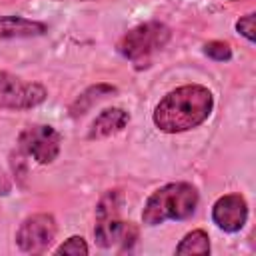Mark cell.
I'll return each instance as SVG.
<instances>
[{
  "mask_svg": "<svg viewBox=\"0 0 256 256\" xmlns=\"http://www.w3.org/2000/svg\"><path fill=\"white\" fill-rule=\"evenodd\" d=\"M48 92L38 82L22 80L14 74L0 72V108L2 110H32L46 100Z\"/></svg>",
  "mask_w": 256,
  "mask_h": 256,
  "instance_id": "cell-4",
  "label": "cell"
},
{
  "mask_svg": "<svg viewBox=\"0 0 256 256\" xmlns=\"http://www.w3.org/2000/svg\"><path fill=\"white\" fill-rule=\"evenodd\" d=\"M254 14H246V16H240V20L236 22V32L240 36H244L248 42H254L256 40V34H254Z\"/></svg>",
  "mask_w": 256,
  "mask_h": 256,
  "instance_id": "cell-15",
  "label": "cell"
},
{
  "mask_svg": "<svg viewBox=\"0 0 256 256\" xmlns=\"http://www.w3.org/2000/svg\"><path fill=\"white\" fill-rule=\"evenodd\" d=\"M94 238L100 248H120V250H132V246L138 240V228L132 222H124L120 216H108V218H96Z\"/></svg>",
  "mask_w": 256,
  "mask_h": 256,
  "instance_id": "cell-7",
  "label": "cell"
},
{
  "mask_svg": "<svg viewBox=\"0 0 256 256\" xmlns=\"http://www.w3.org/2000/svg\"><path fill=\"white\" fill-rule=\"evenodd\" d=\"M230 2H238V0H230Z\"/></svg>",
  "mask_w": 256,
  "mask_h": 256,
  "instance_id": "cell-16",
  "label": "cell"
},
{
  "mask_svg": "<svg viewBox=\"0 0 256 256\" xmlns=\"http://www.w3.org/2000/svg\"><path fill=\"white\" fill-rule=\"evenodd\" d=\"M176 254L184 256V254H210V238L206 234V230H192L188 232L180 244L176 246Z\"/></svg>",
  "mask_w": 256,
  "mask_h": 256,
  "instance_id": "cell-12",
  "label": "cell"
},
{
  "mask_svg": "<svg viewBox=\"0 0 256 256\" xmlns=\"http://www.w3.org/2000/svg\"><path fill=\"white\" fill-rule=\"evenodd\" d=\"M170 38H172V32L166 24H162L158 20H150V22H144V24L132 28L130 32H126L120 38L116 50L122 58L132 62L136 70H144L150 66L154 54H158L162 48H166Z\"/></svg>",
  "mask_w": 256,
  "mask_h": 256,
  "instance_id": "cell-3",
  "label": "cell"
},
{
  "mask_svg": "<svg viewBox=\"0 0 256 256\" xmlns=\"http://www.w3.org/2000/svg\"><path fill=\"white\" fill-rule=\"evenodd\" d=\"M212 222L228 234L240 232L248 222V202H246V198L240 196V194L220 196L212 206Z\"/></svg>",
  "mask_w": 256,
  "mask_h": 256,
  "instance_id": "cell-8",
  "label": "cell"
},
{
  "mask_svg": "<svg viewBox=\"0 0 256 256\" xmlns=\"http://www.w3.org/2000/svg\"><path fill=\"white\" fill-rule=\"evenodd\" d=\"M90 248L82 236H70L62 246L56 248V254H70V256H86Z\"/></svg>",
  "mask_w": 256,
  "mask_h": 256,
  "instance_id": "cell-14",
  "label": "cell"
},
{
  "mask_svg": "<svg viewBox=\"0 0 256 256\" xmlns=\"http://www.w3.org/2000/svg\"><path fill=\"white\" fill-rule=\"evenodd\" d=\"M214 110V96L202 84H184L168 92L154 108L152 120L160 132L180 134L204 124Z\"/></svg>",
  "mask_w": 256,
  "mask_h": 256,
  "instance_id": "cell-1",
  "label": "cell"
},
{
  "mask_svg": "<svg viewBox=\"0 0 256 256\" xmlns=\"http://www.w3.org/2000/svg\"><path fill=\"white\" fill-rule=\"evenodd\" d=\"M200 194L196 186L188 182H172L150 194L142 210V222L146 226H158L168 220H188L196 214Z\"/></svg>",
  "mask_w": 256,
  "mask_h": 256,
  "instance_id": "cell-2",
  "label": "cell"
},
{
  "mask_svg": "<svg viewBox=\"0 0 256 256\" xmlns=\"http://www.w3.org/2000/svg\"><path fill=\"white\" fill-rule=\"evenodd\" d=\"M18 146L38 164H52L62 148V134L48 124H34L20 132Z\"/></svg>",
  "mask_w": 256,
  "mask_h": 256,
  "instance_id": "cell-5",
  "label": "cell"
},
{
  "mask_svg": "<svg viewBox=\"0 0 256 256\" xmlns=\"http://www.w3.org/2000/svg\"><path fill=\"white\" fill-rule=\"evenodd\" d=\"M46 32H48V26L44 22L22 18V16H0V42L36 38V36H44Z\"/></svg>",
  "mask_w": 256,
  "mask_h": 256,
  "instance_id": "cell-9",
  "label": "cell"
},
{
  "mask_svg": "<svg viewBox=\"0 0 256 256\" xmlns=\"http://www.w3.org/2000/svg\"><path fill=\"white\" fill-rule=\"evenodd\" d=\"M204 54L216 62H228L232 60V48L228 42H222V40H212L204 46Z\"/></svg>",
  "mask_w": 256,
  "mask_h": 256,
  "instance_id": "cell-13",
  "label": "cell"
},
{
  "mask_svg": "<svg viewBox=\"0 0 256 256\" xmlns=\"http://www.w3.org/2000/svg\"><path fill=\"white\" fill-rule=\"evenodd\" d=\"M116 92H118V90H116V86H112V84H106V82L94 84V86L86 88V90L70 104L68 112H70L72 118H80V116H84L86 112H90L100 100H104V98H108V96H112V94H116Z\"/></svg>",
  "mask_w": 256,
  "mask_h": 256,
  "instance_id": "cell-11",
  "label": "cell"
},
{
  "mask_svg": "<svg viewBox=\"0 0 256 256\" xmlns=\"http://www.w3.org/2000/svg\"><path fill=\"white\" fill-rule=\"evenodd\" d=\"M128 122H130V114L126 110H122V108H106L92 122L88 138L90 140H102V138L114 136V134L122 132L128 126Z\"/></svg>",
  "mask_w": 256,
  "mask_h": 256,
  "instance_id": "cell-10",
  "label": "cell"
},
{
  "mask_svg": "<svg viewBox=\"0 0 256 256\" xmlns=\"http://www.w3.org/2000/svg\"><path fill=\"white\" fill-rule=\"evenodd\" d=\"M56 232H58V226H56L54 216L46 212H38V214L28 216L20 224L16 232V244L22 252L42 254L54 244Z\"/></svg>",
  "mask_w": 256,
  "mask_h": 256,
  "instance_id": "cell-6",
  "label": "cell"
}]
</instances>
